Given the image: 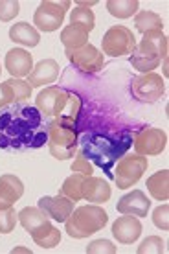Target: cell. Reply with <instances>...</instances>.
Here are the masks:
<instances>
[{"mask_svg": "<svg viewBox=\"0 0 169 254\" xmlns=\"http://www.w3.org/2000/svg\"><path fill=\"white\" fill-rule=\"evenodd\" d=\"M48 144V122L35 105L26 102L0 109V149L33 151Z\"/></svg>", "mask_w": 169, "mask_h": 254, "instance_id": "6da1fadb", "label": "cell"}, {"mask_svg": "<svg viewBox=\"0 0 169 254\" xmlns=\"http://www.w3.org/2000/svg\"><path fill=\"white\" fill-rule=\"evenodd\" d=\"M132 147V133L127 129L116 131V133H105V131H94L87 133L81 144V155L92 166H98L105 172L109 179H114V166L127 151Z\"/></svg>", "mask_w": 169, "mask_h": 254, "instance_id": "7a4b0ae2", "label": "cell"}, {"mask_svg": "<svg viewBox=\"0 0 169 254\" xmlns=\"http://www.w3.org/2000/svg\"><path fill=\"white\" fill-rule=\"evenodd\" d=\"M129 61L138 72H153L162 61H168V37L162 32L144 33V39L136 43V48Z\"/></svg>", "mask_w": 169, "mask_h": 254, "instance_id": "3957f363", "label": "cell"}, {"mask_svg": "<svg viewBox=\"0 0 169 254\" xmlns=\"http://www.w3.org/2000/svg\"><path fill=\"white\" fill-rule=\"evenodd\" d=\"M66 234L74 240H83L101 230L109 223V214L98 204H85L72 212L66 219Z\"/></svg>", "mask_w": 169, "mask_h": 254, "instance_id": "277c9868", "label": "cell"}, {"mask_svg": "<svg viewBox=\"0 0 169 254\" xmlns=\"http://www.w3.org/2000/svg\"><path fill=\"white\" fill-rule=\"evenodd\" d=\"M147 157H142V155H123L121 159L116 162L114 166V183L119 190H127L134 186L144 177V173L147 172Z\"/></svg>", "mask_w": 169, "mask_h": 254, "instance_id": "5b68a950", "label": "cell"}, {"mask_svg": "<svg viewBox=\"0 0 169 254\" xmlns=\"http://www.w3.org/2000/svg\"><path fill=\"white\" fill-rule=\"evenodd\" d=\"M101 48H103V54L111 56V58L132 54L136 48V37L125 26H113L107 30L101 39Z\"/></svg>", "mask_w": 169, "mask_h": 254, "instance_id": "8992f818", "label": "cell"}, {"mask_svg": "<svg viewBox=\"0 0 169 254\" xmlns=\"http://www.w3.org/2000/svg\"><path fill=\"white\" fill-rule=\"evenodd\" d=\"M68 0L64 2H56V0H44L37 7L33 15V24L37 26L41 32H56L59 26L63 24L66 9H70Z\"/></svg>", "mask_w": 169, "mask_h": 254, "instance_id": "52a82bcc", "label": "cell"}, {"mask_svg": "<svg viewBox=\"0 0 169 254\" xmlns=\"http://www.w3.org/2000/svg\"><path fill=\"white\" fill-rule=\"evenodd\" d=\"M131 92L134 96V100L142 103H155L166 92V81L162 76H158L155 72L144 74V76H138L132 79Z\"/></svg>", "mask_w": 169, "mask_h": 254, "instance_id": "ba28073f", "label": "cell"}, {"mask_svg": "<svg viewBox=\"0 0 169 254\" xmlns=\"http://www.w3.org/2000/svg\"><path fill=\"white\" fill-rule=\"evenodd\" d=\"M132 146L142 157L160 155L168 146V134L157 127H144L132 136Z\"/></svg>", "mask_w": 169, "mask_h": 254, "instance_id": "9c48e42d", "label": "cell"}, {"mask_svg": "<svg viewBox=\"0 0 169 254\" xmlns=\"http://www.w3.org/2000/svg\"><path fill=\"white\" fill-rule=\"evenodd\" d=\"M66 58L75 68H79L85 74H96L103 68L105 58L103 52H100L94 45H85L77 50H66Z\"/></svg>", "mask_w": 169, "mask_h": 254, "instance_id": "30bf717a", "label": "cell"}, {"mask_svg": "<svg viewBox=\"0 0 169 254\" xmlns=\"http://www.w3.org/2000/svg\"><path fill=\"white\" fill-rule=\"evenodd\" d=\"M68 90L61 89V87H46L44 90H41L35 100V107L41 111V115L44 118H57L63 113L64 105L68 102Z\"/></svg>", "mask_w": 169, "mask_h": 254, "instance_id": "8fae6325", "label": "cell"}, {"mask_svg": "<svg viewBox=\"0 0 169 254\" xmlns=\"http://www.w3.org/2000/svg\"><path fill=\"white\" fill-rule=\"evenodd\" d=\"M74 203L63 193H57L56 197H41L39 199V208L43 210L46 216L57 223H64L68 216L74 212Z\"/></svg>", "mask_w": 169, "mask_h": 254, "instance_id": "7c38bea8", "label": "cell"}, {"mask_svg": "<svg viewBox=\"0 0 169 254\" xmlns=\"http://www.w3.org/2000/svg\"><path fill=\"white\" fill-rule=\"evenodd\" d=\"M48 146L77 149V127L59 120L48 122Z\"/></svg>", "mask_w": 169, "mask_h": 254, "instance_id": "4fadbf2b", "label": "cell"}, {"mask_svg": "<svg viewBox=\"0 0 169 254\" xmlns=\"http://www.w3.org/2000/svg\"><path fill=\"white\" fill-rule=\"evenodd\" d=\"M151 201L145 197L142 190H132L131 193L123 195L118 201V212L121 216H134V217H145L149 212Z\"/></svg>", "mask_w": 169, "mask_h": 254, "instance_id": "5bb4252c", "label": "cell"}, {"mask_svg": "<svg viewBox=\"0 0 169 254\" xmlns=\"http://www.w3.org/2000/svg\"><path fill=\"white\" fill-rule=\"evenodd\" d=\"M24 195V185L17 175H0V210L11 208Z\"/></svg>", "mask_w": 169, "mask_h": 254, "instance_id": "9a60e30c", "label": "cell"}, {"mask_svg": "<svg viewBox=\"0 0 169 254\" xmlns=\"http://www.w3.org/2000/svg\"><path fill=\"white\" fill-rule=\"evenodd\" d=\"M6 70L13 77H24L30 76V72L33 70V58L30 52L22 50V48H13L6 54Z\"/></svg>", "mask_w": 169, "mask_h": 254, "instance_id": "2e32d148", "label": "cell"}, {"mask_svg": "<svg viewBox=\"0 0 169 254\" xmlns=\"http://www.w3.org/2000/svg\"><path fill=\"white\" fill-rule=\"evenodd\" d=\"M142 234V223L134 216H121L113 225V236L118 240V243L129 245L134 243Z\"/></svg>", "mask_w": 169, "mask_h": 254, "instance_id": "e0dca14e", "label": "cell"}, {"mask_svg": "<svg viewBox=\"0 0 169 254\" xmlns=\"http://www.w3.org/2000/svg\"><path fill=\"white\" fill-rule=\"evenodd\" d=\"M59 76V64L54 59H43L41 63L33 66V70L28 76V83L30 87H43V85H50L54 83Z\"/></svg>", "mask_w": 169, "mask_h": 254, "instance_id": "ac0fdd59", "label": "cell"}, {"mask_svg": "<svg viewBox=\"0 0 169 254\" xmlns=\"http://www.w3.org/2000/svg\"><path fill=\"white\" fill-rule=\"evenodd\" d=\"M111 186L107 181L103 179H98V177H87L85 179V183H83V199H87L90 203H107L109 199H111Z\"/></svg>", "mask_w": 169, "mask_h": 254, "instance_id": "d6986e66", "label": "cell"}, {"mask_svg": "<svg viewBox=\"0 0 169 254\" xmlns=\"http://www.w3.org/2000/svg\"><path fill=\"white\" fill-rule=\"evenodd\" d=\"M9 39H11L13 43H19L22 46L33 48V46L39 45L41 35H39V32L32 24H28V22H17V24H13L9 28Z\"/></svg>", "mask_w": 169, "mask_h": 254, "instance_id": "ffe728a7", "label": "cell"}, {"mask_svg": "<svg viewBox=\"0 0 169 254\" xmlns=\"http://www.w3.org/2000/svg\"><path fill=\"white\" fill-rule=\"evenodd\" d=\"M30 236H32L33 242L43 249H54L56 245H59V242H61V232H59L50 221L43 223V225L37 227Z\"/></svg>", "mask_w": 169, "mask_h": 254, "instance_id": "44dd1931", "label": "cell"}, {"mask_svg": "<svg viewBox=\"0 0 169 254\" xmlns=\"http://www.w3.org/2000/svg\"><path fill=\"white\" fill-rule=\"evenodd\" d=\"M147 190L151 197L157 201H168L169 197V172L168 170H160L155 175L147 179Z\"/></svg>", "mask_w": 169, "mask_h": 254, "instance_id": "7402d4cb", "label": "cell"}, {"mask_svg": "<svg viewBox=\"0 0 169 254\" xmlns=\"http://www.w3.org/2000/svg\"><path fill=\"white\" fill-rule=\"evenodd\" d=\"M81 109H83L81 96L75 94V92H70L68 102H66V105H64L63 113L57 116L56 120L77 127V122H79V116H81Z\"/></svg>", "mask_w": 169, "mask_h": 254, "instance_id": "603a6c76", "label": "cell"}, {"mask_svg": "<svg viewBox=\"0 0 169 254\" xmlns=\"http://www.w3.org/2000/svg\"><path fill=\"white\" fill-rule=\"evenodd\" d=\"M17 217H19L20 225L24 227V230H28L30 234H32L33 230L37 229V227H41L43 223L50 221V217L44 214L43 210L39 208H33V206H28V208H22L17 214Z\"/></svg>", "mask_w": 169, "mask_h": 254, "instance_id": "cb8c5ba5", "label": "cell"}, {"mask_svg": "<svg viewBox=\"0 0 169 254\" xmlns=\"http://www.w3.org/2000/svg\"><path fill=\"white\" fill-rule=\"evenodd\" d=\"M61 43L64 45L66 50H77L81 46L88 45V33L77 26H66L61 32Z\"/></svg>", "mask_w": 169, "mask_h": 254, "instance_id": "d4e9b609", "label": "cell"}, {"mask_svg": "<svg viewBox=\"0 0 169 254\" xmlns=\"http://www.w3.org/2000/svg\"><path fill=\"white\" fill-rule=\"evenodd\" d=\"M134 26L138 32L149 33V32H162L164 22L162 17L155 11H140L134 17Z\"/></svg>", "mask_w": 169, "mask_h": 254, "instance_id": "484cf974", "label": "cell"}, {"mask_svg": "<svg viewBox=\"0 0 169 254\" xmlns=\"http://www.w3.org/2000/svg\"><path fill=\"white\" fill-rule=\"evenodd\" d=\"M140 9L138 0H109L107 2V11L116 19H129Z\"/></svg>", "mask_w": 169, "mask_h": 254, "instance_id": "4316f807", "label": "cell"}, {"mask_svg": "<svg viewBox=\"0 0 169 254\" xmlns=\"http://www.w3.org/2000/svg\"><path fill=\"white\" fill-rule=\"evenodd\" d=\"M85 179H87V175L72 173V175L63 183L59 193L66 195L68 199H72V201H79V199H83V183H85Z\"/></svg>", "mask_w": 169, "mask_h": 254, "instance_id": "83f0119b", "label": "cell"}, {"mask_svg": "<svg viewBox=\"0 0 169 254\" xmlns=\"http://www.w3.org/2000/svg\"><path fill=\"white\" fill-rule=\"evenodd\" d=\"M94 22H96V17H94V13H92V9L74 7L72 13H70V24L81 28V30H85L87 33H90L94 30V26H96Z\"/></svg>", "mask_w": 169, "mask_h": 254, "instance_id": "f1b7e54d", "label": "cell"}, {"mask_svg": "<svg viewBox=\"0 0 169 254\" xmlns=\"http://www.w3.org/2000/svg\"><path fill=\"white\" fill-rule=\"evenodd\" d=\"M7 85L11 87L13 90V96H15V103L19 102H26L28 98H32V87H30V83L24 81V79H19V77H11V79H7Z\"/></svg>", "mask_w": 169, "mask_h": 254, "instance_id": "f546056e", "label": "cell"}, {"mask_svg": "<svg viewBox=\"0 0 169 254\" xmlns=\"http://www.w3.org/2000/svg\"><path fill=\"white\" fill-rule=\"evenodd\" d=\"M166 253V243L158 236H149L138 247V254H162Z\"/></svg>", "mask_w": 169, "mask_h": 254, "instance_id": "4dcf8cb0", "label": "cell"}, {"mask_svg": "<svg viewBox=\"0 0 169 254\" xmlns=\"http://www.w3.org/2000/svg\"><path fill=\"white\" fill-rule=\"evenodd\" d=\"M17 221H19V217H17V212H15L13 206L6 210H0V234H9L15 229Z\"/></svg>", "mask_w": 169, "mask_h": 254, "instance_id": "1f68e13d", "label": "cell"}, {"mask_svg": "<svg viewBox=\"0 0 169 254\" xmlns=\"http://www.w3.org/2000/svg\"><path fill=\"white\" fill-rule=\"evenodd\" d=\"M20 11V4L17 0H0V22H9Z\"/></svg>", "mask_w": 169, "mask_h": 254, "instance_id": "d6a6232c", "label": "cell"}, {"mask_svg": "<svg viewBox=\"0 0 169 254\" xmlns=\"http://www.w3.org/2000/svg\"><path fill=\"white\" fill-rule=\"evenodd\" d=\"M88 254H114L116 253V245L109 240H96L87 247Z\"/></svg>", "mask_w": 169, "mask_h": 254, "instance_id": "836d02e7", "label": "cell"}, {"mask_svg": "<svg viewBox=\"0 0 169 254\" xmlns=\"http://www.w3.org/2000/svg\"><path fill=\"white\" fill-rule=\"evenodd\" d=\"M153 223H155L160 230H169V206L168 204H160L158 208H155V212H153Z\"/></svg>", "mask_w": 169, "mask_h": 254, "instance_id": "e575fe53", "label": "cell"}, {"mask_svg": "<svg viewBox=\"0 0 169 254\" xmlns=\"http://www.w3.org/2000/svg\"><path fill=\"white\" fill-rule=\"evenodd\" d=\"M72 172L81 173V175H87V177H90V175L94 173V166H92V162H88L81 153H77L75 160L72 162Z\"/></svg>", "mask_w": 169, "mask_h": 254, "instance_id": "d590c367", "label": "cell"}, {"mask_svg": "<svg viewBox=\"0 0 169 254\" xmlns=\"http://www.w3.org/2000/svg\"><path fill=\"white\" fill-rule=\"evenodd\" d=\"M15 103V96H13V90L11 87L6 83H0V109L7 107V105H11Z\"/></svg>", "mask_w": 169, "mask_h": 254, "instance_id": "8d00e7d4", "label": "cell"}, {"mask_svg": "<svg viewBox=\"0 0 169 254\" xmlns=\"http://www.w3.org/2000/svg\"><path fill=\"white\" fill-rule=\"evenodd\" d=\"M15 253H32V251H28V249H13V254Z\"/></svg>", "mask_w": 169, "mask_h": 254, "instance_id": "74e56055", "label": "cell"}, {"mask_svg": "<svg viewBox=\"0 0 169 254\" xmlns=\"http://www.w3.org/2000/svg\"><path fill=\"white\" fill-rule=\"evenodd\" d=\"M0 74H2V68H0Z\"/></svg>", "mask_w": 169, "mask_h": 254, "instance_id": "f35d334b", "label": "cell"}]
</instances>
